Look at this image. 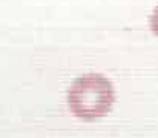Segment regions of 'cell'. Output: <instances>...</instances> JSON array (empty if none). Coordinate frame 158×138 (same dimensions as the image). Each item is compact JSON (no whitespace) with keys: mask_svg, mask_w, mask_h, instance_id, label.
I'll list each match as a JSON object with an SVG mask.
<instances>
[{"mask_svg":"<svg viewBox=\"0 0 158 138\" xmlns=\"http://www.w3.org/2000/svg\"><path fill=\"white\" fill-rule=\"evenodd\" d=\"M71 111L83 120H95L109 112L114 103L110 82L98 74H88L74 82L68 92Z\"/></svg>","mask_w":158,"mask_h":138,"instance_id":"6da1fadb","label":"cell"},{"mask_svg":"<svg viewBox=\"0 0 158 138\" xmlns=\"http://www.w3.org/2000/svg\"><path fill=\"white\" fill-rule=\"evenodd\" d=\"M152 29L158 34V8L155 9V12L152 15Z\"/></svg>","mask_w":158,"mask_h":138,"instance_id":"7a4b0ae2","label":"cell"}]
</instances>
